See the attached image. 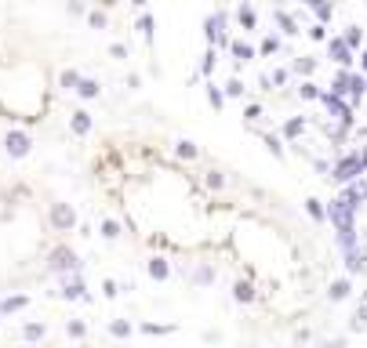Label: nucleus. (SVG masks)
<instances>
[{"mask_svg":"<svg viewBox=\"0 0 367 348\" xmlns=\"http://www.w3.org/2000/svg\"><path fill=\"white\" fill-rule=\"evenodd\" d=\"M262 116V106H248V109H243V120H258Z\"/></svg>","mask_w":367,"mask_h":348,"instance_id":"8fccbe9b","label":"nucleus"},{"mask_svg":"<svg viewBox=\"0 0 367 348\" xmlns=\"http://www.w3.org/2000/svg\"><path fill=\"white\" fill-rule=\"evenodd\" d=\"M277 51H280V37H265L258 44V55H277Z\"/></svg>","mask_w":367,"mask_h":348,"instance_id":"a19ab883","label":"nucleus"},{"mask_svg":"<svg viewBox=\"0 0 367 348\" xmlns=\"http://www.w3.org/2000/svg\"><path fill=\"white\" fill-rule=\"evenodd\" d=\"M360 69H363V73H367V47H363V51H360Z\"/></svg>","mask_w":367,"mask_h":348,"instance_id":"603ef678","label":"nucleus"},{"mask_svg":"<svg viewBox=\"0 0 367 348\" xmlns=\"http://www.w3.org/2000/svg\"><path fill=\"white\" fill-rule=\"evenodd\" d=\"M22 308H29V298H26V294H11V298L0 301V315H11V312H22Z\"/></svg>","mask_w":367,"mask_h":348,"instance_id":"aec40b11","label":"nucleus"},{"mask_svg":"<svg viewBox=\"0 0 367 348\" xmlns=\"http://www.w3.org/2000/svg\"><path fill=\"white\" fill-rule=\"evenodd\" d=\"M135 29H138V33H142V40H146V44L153 47V29H157V18H153V15H138Z\"/></svg>","mask_w":367,"mask_h":348,"instance_id":"412c9836","label":"nucleus"},{"mask_svg":"<svg viewBox=\"0 0 367 348\" xmlns=\"http://www.w3.org/2000/svg\"><path fill=\"white\" fill-rule=\"evenodd\" d=\"M109 334H113V337H131V323H128V320H113V323H109Z\"/></svg>","mask_w":367,"mask_h":348,"instance_id":"f704fd0d","label":"nucleus"},{"mask_svg":"<svg viewBox=\"0 0 367 348\" xmlns=\"http://www.w3.org/2000/svg\"><path fill=\"white\" fill-rule=\"evenodd\" d=\"M349 330H353V334H367V305H360V308L349 315Z\"/></svg>","mask_w":367,"mask_h":348,"instance_id":"393cba45","label":"nucleus"},{"mask_svg":"<svg viewBox=\"0 0 367 348\" xmlns=\"http://www.w3.org/2000/svg\"><path fill=\"white\" fill-rule=\"evenodd\" d=\"M66 334H70L73 341H84V337H87V327H84V320H66Z\"/></svg>","mask_w":367,"mask_h":348,"instance_id":"7c9ffc66","label":"nucleus"},{"mask_svg":"<svg viewBox=\"0 0 367 348\" xmlns=\"http://www.w3.org/2000/svg\"><path fill=\"white\" fill-rule=\"evenodd\" d=\"M193 279H197V283H211V279H215V272H211L207 265H200V269L193 272Z\"/></svg>","mask_w":367,"mask_h":348,"instance_id":"a18cd8bd","label":"nucleus"},{"mask_svg":"<svg viewBox=\"0 0 367 348\" xmlns=\"http://www.w3.org/2000/svg\"><path fill=\"white\" fill-rule=\"evenodd\" d=\"M48 337V327L44 323H26L22 327V341H44Z\"/></svg>","mask_w":367,"mask_h":348,"instance_id":"cd10ccee","label":"nucleus"},{"mask_svg":"<svg viewBox=\"0 0 367 348\" xmlns=\"http://www.w3.org/2000/svg\"><path fill=\"white\" fill-rule=\"evenodd\" d=\"M175 156H178V160H197V156H200V149H197V142L182 138V142L175 145Z\"/></svg>","mask_w":367,"mask_h":348,"instance_id":"b1692460","label":"nucleus"},{"mask_svg":"<svg viewBox=\"0 0 367 348\" xmlns=\"http://www.w3.org/2000/svg\"><path fill=\"white\" fill-rule=\"evenodd\" d=\"M229 55H233V62H240V66H243V62H251L258 51L251 44H243V40H229Z\"/></svg>","mask_w":367,"mask_h":348,"instance_id":"2eb2a0df","label":"nucleus"},{"mask_svg":"<svg viewBox=\"0 0 367 348\" xmlns=\"http://www.w3.org/2000/svg\"><path fill=\"white\" fill-rule=\"evenodd\" d=\"M302 135H305V116H291V120L284 123V138L295 142V138H302Z\"/></svg>","mask_w":367,"mask_h":348,"instance_id":"4be33fe9","label":"nucleus"},{"mask_svg":"<svg viewBox=\"0 0 367 348\" xmlns=\"http://www.w3.org/2000/svg\"><path fill=\"white\" fill-rule=\"evenodd\" d=\"M346 272L349 276H367V247L363 243L346 250Z\"/></svg>","mask_w":367,"mask_h":348,"instance_id":"9d476101","label":"nucleus"},{"mask_svg":"<svg viewBox=\"0 0 367 348\" xmlns=\"http://www.w3.org/2000/svg\"><path fill=\"white\" fill-rule=\"evenodd\" d=\"M128 4H135V8H146V4H149V0H128Z\"/></svg>","mask_w":367,"mask_h":348,"instance_id":"6e6d98bb","label":"nucleus"},{"mask_svg":"<svg viewBox=\"0 0 367 348\" xmlns=\"http://www.w3.org/2000/svg\"><path fill=\"white\" fill-rule=\"evenodd\" d=\"M58 84H62V91H77V84H80V73H77V69H66L62 77H58Z\"/></svg>","mask_w":367,"mask_h":348,"instance_id":"473e14b6","label":"nucleus"},{"mask_svg":"<svg viewBox=\"0 0 367 348\" xmlns=\"http://www.w3.org/2000/svg\"><path fill=\"white\" fill-rule=\"evenodd\" d=\"M215 62H219V51H215V47H207V55H204V62H200V73L207 77L211 69H215Z\"/></svg>","mask_w":367,"mask_h":348,"instance_id":"58836bf2","label":"nucleus"},{"mask_svg":"<svg viewBox=\"0 0 367 348\" xmlns=\"http://www.w3.org/2000/svg\"><path fill=\"white\" fill-rule=\"evenodd\" d=\"M29 149H33V138H29L26 131H8V135H4V152L11 156V160L29 156Z\"/></svg>","mask_w":367,"mask_h":348,"instance_id":"0eeeda50","label":"nucleus"},{"mask_svg":"<svg viewBox=\"0 0 367 348\" xmlns=\"http://www.w3.org/2000/svg\"><path fill=\"white\" fill-rule=\"evenodd\" d=\"M207 102H211V109H222L226 106V91L215 87V84H207Z\"/></svg>","mask_w":367,"mask_h":348,"instance_id":"c85d7f7f","label":"nucleus"},{"mask_svg":"<svg viewBox=\"0 0 367 348\" xmlns=\"http://www.w3.org/2000/svg\"><path fill=\"white\" fill-rule=\"evenodd\" d=\"M327 58L334 62V66H353V47L342 40V37H327Z\"/></svg>","mask_w":367,"mask_h":348,"instance_id":"1a4fd4ad","label":"nucleus"},{"mask_svg":"<svg viewBox=\"0 0 367 348\" xmlns=\"http://www.w3.org/2000/svg\"><path fill=\"white\" fill-rule=\"evenodd\" d=\"M48 221H51L55 232H73V229H77V211H73V203H62V200L51 203Z\"/></svg>","mask_w":367,"mask_h":348,"instance_id":"7ed1b4c3","label":"nucleus"},{"mask_svg":"<svg viewBox=\"0 0 367 348\" xmlns=\"http://www.w3.org/2000/svg\"><path fill=\"white\" fill-rule=\"evenodd\" d=\"M353 211H356V207L346 203V200L339 196V200H331V207H327V221H331L339 232H342V229H353V225H356V221H353Z\"/></svg>","mask_w":367,"mask_h":348,"instance_id":"20e7f679","label":"nucleus"},{"mask_svg":"<svg viewBox=\"0 0 367 348\" xmlns=\"http://www.w3.org/2000/svg\"><path fill=\"white\" fill-rule=\"evenodd\" d=\"M356 243H360V240H356V225L339 232V247H342V250H349V247H356Z\"/></svg>","mask_w":367,"mask_h":348,"instance_id":"c9c22d12","label":"nucleus"},{"mask_svg":"<svg viewBox=\"0 0 367 348\" xmlns=\"http://www.w3.org/2000/svg\"><path fill=\"white\" fill-rule=\"evenodd\" d=\"M310 40L327 44V22H313V26H310Z\"/></svg>","mask_w":367,"mask_h":348,"instance_id":"ea45409f","label":"nucleus"},{"mask_svg":"<svg viewBox=\"0 0 367 348\" xmlns=\"http://www.w3.org/2000/svg\"><path fill=\"white\" fill-rule=\"evenodd\" d=\"M346 94H349L353 102H360L363 94H367V77H363V73H349V91H346Z\"/></svg>","mask_w":367,"mask_h":348,"instance_id":"6ab92c4d","label":"nucleus"},{"mask_svg":"<svg viewBox=\"0 0 367 348\" xmlns=\"http://www.w3.org/2000/svg\"><path fill=\"white\" fill-rule=\"evenodd\" d=\"M360 164H363V171H367V145L360 149Z\"/></svg>","mask_w":367,"mask_h":348,"instance_id":"864d4df0","label":"nucleus"},{"mask_svg":"<svg viewBox=\"0 0 367 348\" xmlns=\"http://www.w3.org/2000/svg\"><path fill=\"white\" fill-rule=\"evenodd\" d=\"M146 272H149V279L164 283V279L171 276V265H168V258H149V262H146Z\"/></svg>","mask_w":367,"mask_h":348,"instance_id":"4468645a","label":"nucleus"},{"mask_svg":"<svg viewBox=\"0 0 367 348\" xmlns=\"http://www.w3.org/2000/svg\"><path fill=\"white\" fill-rule=\"evenodd\" d=\"M236 22H240L243 29H255V26H258V15H255V8H251V4H240V11H236Z\"/></svg>","mask_w":367,"mask_h":348,"instance_id":"bb28decb","label":"nucleus"},{"mask_svg":"<svg viewBox=\"0 0 367 348\" xmlns=\"http://www.w3.org/2000/svg\"><path fill=\"white\" fill-rule=\"evenodd\" d=\"M363 203H367V181H363Z\"/></svg>","mask_w":367,"mask_h":348,"instance_id":"4d7b16f0","label":"nucleus"},{"mask_svg":"<svg viewBox=\"0 0 367 348\" xmlns=\"http://www.w3.org/2000/svg\"><path fill=\"white\" fill-rule=\"evenodd\" d=\"M48 269L62 276V272H73V269H80V258L73 254L70 247H55L51 254H48Z\"/></svg>","mask_w":367,"mask_h":348,"instance_id":"423d86ee","label":"nucleus"},{"mask_svg":"<svg viewBox=\"0 0 367 348\" xmlns=\"http://www.w3.org/2000/svg\"><path fill=\"white\" fill-rule=\"evenodd\" d=\"M243 91H248V87H243V80L233 77V80L226 84V99H243Z\"/></svg>","mask_w":367,"mask_h":348,"instance_id":"4c0bfd02","label":"nucleus"},{"mask_svg":"<svg viewBox=\"0 0 367 348\" xmlns=\"http://www.w3.org/2000/svg\"><path fill=\"white\" fill-rule=\"evenodd\" d=\"M363 135H367V128H363Z\"/></svg>","mask_w":367,"mask_h":348,"instance_id":"13d9d810","label":"nucleus"},{"mask_svg":"<svg viewBox=\"0 0 367 348\" xmlns=\"http://www.w3.org/2000/svg\"><path fill=\"white\" fill-rule=\"evenodd\" d=\"M269 80H273V87H284V84H287V69H273Z\"/></svg>","mask_w":367,"mask_h":348,"instance_id":"de8ad7c7","label":"nucleus"},{"mask_svg":"<svg viewBox=\"0 0 367 348\" xmlns=\"http://www.w3.org/2000/svg\"><path fill=\"white\" fill-rule=\"evenodd\" d=\"M99 91H102V84H99V80H91V77H80V84H77V94H80L84 102L99 99Z\"/></svg>","mask_w":367,"mask_h":348,"instance_id":"a211bd4d","label":"nucleus"},{"mask_svg":"<svg viewBox=\"0 0 367 348\" xmlns=\"http://www.w3.org/2000/svg\"><path fill=\"white\" fill-rule=\"evenodd\" d=\"M262 142H265V149L277 156V160H284V142H280L277 135H262Z\"/></svg>","mask_w":367,"mask_h":348,"instance_id":"2f4dec72","label":"nucleus"},{"mask_svg":"<svg viewBox=\"0 0 367 348\" xmlns=\"http://www.w3.org/2000/svg\"><path fill=\"white\" fill-rule=\"evenodd\" d=\"M116 236H120V225H116L113 218H106L102 221V240H116Z\"/></svg>","mask_w":367,"mask_h":348,"instance_id":"79ce46f5","label":"nucleus"},{"mask_svg":"<svg viewBox=\"0 0 367 348\" xmlns=\"http://www.w3.org/2000/svg\"><path fill=\"white\" fill-rule=\"evenodd\" d=\"M102 294H106V298H116V294H120V283L106 279V283H102Z\"/></svg>","mask_w":367,"mask_h":348,"instance_id":"09e8293b","label":"nucleus"},{"mask_svg":"<svg viewBox=\"0 0 367 348\" xmlns=\"http://www.w3.org/2000/svg\"><path fill=\"white\" fill-rule=\"evenodd\" d=\"M62 294L66 301H87V291H84V279H80V272L73 269V272H62Z\"/></svg>","mask_w":367,"mask_h":348,"instance_id":"6e6552de","label":"nucleus"},{"mask_svg":"<svg viewBox=\"0 0 367 348\" xmlns=\"http://www.w3.org/2000/svg\"><path fill=\"white\" fill-rule=\"evenodd\" d=\"M317 66H320L317 58H310V55H298V58L291 62V73H298V77H313V73H317Z\"/></svg>","mask_w":367,"mask_h":348,"instance_id":"dca6fc26","label":"nucleus"},{"mask_svg":"<svg viewBox=\"0 0 367 348\" xmlns=\"http://www.w3.org/2000/svg\"><path fill=\"white\" fill-rule=\"evenodd\" d=\"M298 4H305V8H317V4H320V0H298Z\"/></svg>","mask_w":367,"mask_h":348,"instance_id":"5fc2aeb1","label":"nucleus"},{"mask_svg":"<svg viewBox=\"0 0 367 348\" xmlns=\"http://www.w3.org/2000/svg\"><path fill=\"white\" fill-rule=\"evenodd\" d=\"M363 174V164H360V152H353V156H342L339 164H334V171H331V178L334 181H342V185H349L353 178H360Z\"/></svg>","mask_w":367,"mask_h":348,"instance_id":"39448f33","label":"nucleus"},{"mask_svg":"<svg viewBox=\"0 0 367 348\" xmlns=\"http://www.w3.org/2000/svg\"><path fill=\"white\" fill-rule=\"evenodd\" d=\"M342 40H346V44H349L353 51H356V47L363 44V29H360V26H349L346 33H342Z\"/></svg>","mask_w":367,"mask_h":348,"instance_id":"c756f323","label":"nucleus"},{"mask_svg":"<svg viewBox=\"0 0 367 348\" xmlns=\"http://www.w3.org/2000/svg\"><path fill=\"white\" fill-rule=\"evenodd\" d=\"M298 94L305 102H320V87L313 84V77H302V84H298Z\"/></svg>","mask_w":367,"mask_h":348,"instance_id":"5701e85b","label":"nucleus"},{"mask_svg":"<svg viewBox=\"0 0 367 348\" xmlns=\"http://www.w3.org/2000/svg\"><path fill=\"white\" fill-rule=\"evenodd\" d=\"M109 55H113V58H128V51H124V44H113V47H109Z\"/></svg>","mask_w":367,"mask_h":348,"instance_id":"3c124183","label":"nucleus"},{"mask_svg":"<svg viewBox=\"0 0 367 348\" xmlns=\"http://www.w3.org/2000/svg\"><path fill=\"white\" fill-rule=\"evenodd\" d=\"M305 214H310L313 221H327V207H324V200L310 196V200H305Z\"/></svg>","mask_w":367,"mask_h":348,"instance_id":"a878e982","label":"nucleus"},{"mask_svg":"<svg viewBox=\"0 0 367 348\" xmlns=\"http://www.w3.org/2000/svg\"><path fill=\"white\" fill-rule=\"evenodd\" d=\"M233 301H236V305H251V301H255V283L236 279V283H233Z\"/></svg>","mask_w":367,"mask_h":348,"instance_id":"ddd939ff","label":"nucleus"},{"mask_svg":"<svg viewBox=\"0 0 367 348\" xmlns=\"http://www.w3.org/2000/svg\"><path fill=\"white\" fill-rule=\"evenodd\" d=\"M313 11H317V22H331V15H334V4H331V0H320V4H317Z\"/></svg>","mask_w":367,"mask_h":348,"instance_id":"e433bc0d","label":"nucleus"},{"mask_svg":"<svg viewBox=\"0 0 367 348\" xmlns=\"http://www.w3.org/2000/svg\"><path fill=\"white\" fill-rule=\"evenodd\" d=\"M204 181H207V189H215V193H219V189L226 185V178H222V171H207V178H204Z\"/></svg>","mask_w":367,"mask_h":348,"instance_id":"37998d69","label":"nucleus"},{"mask_svg":"<svg viewBox=\"0 0 367 348\" xmlns=\"http://www.w3.org/2000/svg\"><path fill=\"white\" fill-rule=\"evenodd\" d=\"M320 102H324V109H327V116L331 120H342L346 128H353V106L349 102H342V94H334V91H320Z\"/></svg>","mask_w":367,"mask_h":348,"instance_id":"f03ea898","label":"nucleus"},{"mask_svg":"<svg viewBox=\"0 0 367 348\" xmlns=\"http://www.w3.org/2000/svg\"><path fill=\"white\" fill-rule=\"evenodd\" d=\"M175 327H157V323H142V334H171Z\"/></svg>","mask_w":367,"mask_h":348,"instance_id":"49530a36","label":"nucleus"},{"mask_svg":"<svg viewBox=\"0 0 367 348\" xmlns=\"http://www.w3.org/2000/svg\"><path fill=\"white\" fill-rule=\"evenodd\" d=\"M273 18H277V26H280V33H284V37H298V33H302L298 22H295L287 11H280V8H277V11H273Z\"/></svg>","mask_w":367,"mask_h":348,"instance_id":"f3484780","label":"nucleus"},{"mask_svg":"<svg viewBox=\"0 0 367 348\" xmlns=\"http://www.w3.org/2000/svg\"><path fill=\"white\" fill-rule=\"evenodd\" d=\"M226 26H229V15L226 11H215L204 18V37L211 47H229V37H226Z\"/></svg>","mask_w":367,"mask_h":348,"instance_id":"f257e3e1","label":"nucleus"},{"mask_svg":"<svg viewBox=\"0 0 367 348\" xmlns=\"http://www.w3.org/2000/svg\"><path fill=\"white\" fill-rule=\"evenodd\" d=\"M91 128H95V120H91V113H87V109H77V113H70V131H73L77 138L91 135Z\"/></svg>","mask_w":367,"mask_h":348,"instance_id":"9b49d317","label":"nucleus"},{"mask_svg":"<svg viewBox=\"0 0 367 348\" xmlns=\"http://www.w3.org/2000/svg\"><path fill=\"white\" fill-rule=\"evenodd\" d=\"M87 26L91 29H106V11H87Z\"/></svg>","mask_w":367,"mask_h":348,"instance_id":"c03bdc74","label":"nucleus"},{"mask_svg":"<svg viewBox=\"0 0 367 348\" xmlns=\"http://www.w3.org/2000/svg\"><path fill=\"white\" fill-rule=\"evenodd\" d=\"M353 294V283L342 276V279H331V287H327V301H334V305H339V301H346Z\"/></svg>","mask_w":367,"mask_h":348,"instance_id":"f8f14e48","label":"nucleus"},{"mask_svg":"<svg viewBox=\"0 0 367 348\" xmlns=\"http://www.w3.org/2000/svg\"><path fill=\"white\" fill-rule=\"evenodd\" d=\"M331 91H334V94H346V91H349V69H346V66H342V73H339V77H334Z\"/></svg>","mask_w":367,"mask_h":348,"instance_id":"72a5a7b5","label":"nucleus"}]
</instances>
